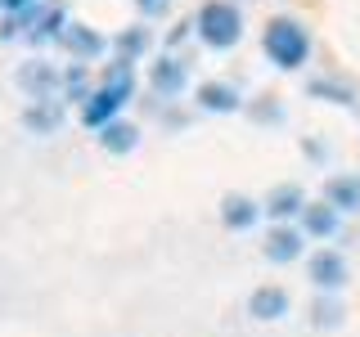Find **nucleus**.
Returning a JSON list of instances; mask_svg holds the SVG:
<instances>
[{"label":"nucleus","mask_w":360,"mask_h":337,"mask_svg":"<svg viewBox=\"0 0 360 337\" xmlns=\"http://www.w3.org/2000/svg\"><path fill=\"white\" fill-rule=\"evenodd\" d=\"M262 50H266V59L275 67L292 72V67H302L311 59V32L302 27L297 18H270L266 37H262Z\"/></svg>","instance_id":"obj_1"},{"label":"nucleus","mask_w":360,"mask_h":337,"mask_svg":"<svg viewBox=\"0 0 360 337\" xmlns=\"http://www.w3.org/2000/svg\"><path fill=\"white\" fill-rule=\"evenodd\" d=\"M194 27H198V41L207 45V50H234L239 37H243V14L230 0H207V5L198 9Z\"/></svg>","instance_id":"obj_2"},{"label":"nucleus","mask_w":360,"mask_h":337,"mask_svg":"<svg viewBox=\"0 0 360 337\" xmlns=\"http://www.w3.org/2000/svg\"><path fill=\"white\" fill-rule=\"evenodd\" d=\"M131 99V67L122 63V67H112L108 72V81L95 90V95H86V104H82V121L86 126H108L112 117H117V108Z\"/></svg>","instance_id":"obj_3"},{"label":"nucleus","mask_w":360,"mask_h":337,"mask_svg":"<svg viewBox=\"0 0 360 337\" xmlns=\"http://www.w3.org/2000/svg\"><path fill=\"white\" fill-rule=\"evenodd\" d=\"M307 275H311V284L320 292H338L347 284V256L333 252V247H320V252L307 261Z\"/></svg>","instance_id":"obj_4"},{"label":"nucleus","mask_w":360,"mask_h":337,"mask_svg":"<svg viewBox=\"0 0 360 337\" xmlns=\"http://www.w3.org/2000/svg\"><path fill=\"white\" fill-rule=\"evenodd\" d=\"M302 247H307V234H302L297 225H275V230L266 234L262 252H266V261L288 265V261H297V256H302Z\"/></svg>","instance_id":"obj_5"},{"label":"nucleus","mask_w":360,"mask_h":337,"mask_svg":"<svg viewBox=\"0 0 360 337\" xmlns=\"http://www.w3.org/2000/svg\"><path fill=\"white\" fill-rule=\"evenodd\" d=\"M257 220H262V202H252L248 194H230L221 202V225H225V230L243 234V230H252Z\"/></svg>","instance_id":"obj_6"},{"label":"nucleus","mask_w":360,"mask_h":337,"mask_svg":"<svg viewBox=\"0 0 360 337\" xmlns=\"http://www.w3.org/2000/svg\"><path fill=\"white\" fill-rule=\"evenodd\" d=\"M262 211H266V216H275L279 225H288L292 216L307 211V194H302L297 185H279V189H270V198L262 202Z\"/></svg>","instance_id":"obj_7"},{"label":"nucleus","mask_w":360,"mask_h":337,"mask_svg":"<svg viewBox=\"0 0 360 337\" xmlns=\"http://www.w3.org/2000/svg\"><path fill=\"white\" fill-rule=\"evenodd\" d=\"M18 86L27 90L32 99H54V90L63 86V77L54 72L50 63H27V67H22V72H18Z\"/></svg>","instance_id":"obj_8"},{"label":"nucleus","mask_w":360,"mask_h":337,"mask_svg":"<svg viewBox=\"0 0 360 337\" xmlns=\"http://www.w3.org/2000/svg\"><path fill=\"white\" fill-rule=\"evenodd\" d=\"M338 225H342V211H333L329 202H307V211H302V234H311V239H333Z\"/></svg>","instance_id":"obj_9"},{"label":"nucleus","mask_w":360,"mask_h":337,"mask_svg":"<svg viewBox=\"0 0 360 337\" xmlns=\"http://www.w3.org/2000/svg\"><path fill=\"white\" fill-rule=\"evenodd\" d=\"M248 315H252V319H284V315H288V292L284 288H257L252 292V297H248Z\"/></svg>","instance_id":"obj_10"},{"label":"nucleus","mask_w":360,"mask_h":337,"mask_svg":"<svg viewBox=\"0 0 360 337\" xmlns=\"http://www.w3.org/2000/svg\"><path fill=\"white\" fill-rule=\"evenodd\" d=\"M59 121H63L59 99H37V104L22 112V126H27L32 135H54V131H59Z\"/></svg>","instance_id":"obj_11"},{"label":"nucleus","mask_w":360,"mask_h":337,"mask_svg":"<svg viewBox=\"0 0 360 337\" xmlns=\"http://www.w3.org/2000/svg\"><path fill=\"white\" fill-rule=\"evenodd\" d=\"M324 202H329L333 211H360V180L333 176L329 185H324Z\"/></svg>","instance_id":"obj_12"},{"label":"nucleus","mask_w":360,"mask_h":337,"mask_svg":"<svg viewBox=\"0 0 360 337\" xmlns=\"http://www.w3.org/2000/svg\"><path fill=\"white\" fill-rule=\"evenodd\" d=\"M99 144H104L108 153H131L135 144H140V131H135L131 121H108V126H99Z\"/></svg>","instance_id":"obj_13"},{"label":"nucleus","mask_w":360,"mask_h":337,"mask_svg":"<svg viewBox=\"0 0 360 337\" xmlns=\"http://www.w3.org/2000/svg\"><path fill=\"white\" fill-rule=\"evenodd\" d=\"M198 104L207 112H234L239 108V90L221 86V81H207V86H198Z\"/></svg>","instance_id":"obj_14"},{"label":"nucleus","mask_w":360,"mask_h":337,"mask_svg":"<svg viewBox=\"0 0 360 337\" xmlns=\"http://www.w3.org/2000/svg\"><path fill=\"white\" fill-rule=\"evenodd\" d=\"M63 45H68L72 54H82V59H95V54H104V37H95L90 27H82V22L63 27Z\"/></svg>","instance_id":"obj_15"},{"label":"nucleus","mask_w":360,"mask_h":337,"mask_svg":"<svg viewBox=\"0 0 360 337\" xmlns=\"http://www.w3.org/2000/svg\"><path fill=\"white\" fill-rule=\"evenodd\" d=\"M185 86V63L180 59H158L153 63V90L158 95H180Z\"/></svg>","instance_id":"obj_16"},{"label":"nucleus","mask_w":360,"mask_h":337,"mask_svg":"<svg viewBox=\"0 0 360 337\" xmlns=\"http://www.w3.org/2000/svg\"><path fill=\"white\" fill-rule=\"evenodd\" d=\"M311 324L315 329H338V324H342V301H338L333 292H324V297L311 306Z\"/></svg>","instance_id":"obj_17"},{"label":"nucleus","mask_w":360,"mask_h":337,"mask_svg":"<svg viewBox=\"0 0 360 337\" xmlns=\"http://www.w3.org/2000/svg\"><path fill=\"white\" fill-rule=\"evenodd\" d=\"M117 50H122V54H117V63H131V54H140V50H144V32H140V27L127 32V37L117 41Z\"/></svg>","instance_id":"obj_18"},{"label":"nucleus","mask_w":360,"mask_h":337,"mask_svg":"<svg viewBox=\"0 0 360 337\" xmlns=\"http://www.w3.org/2000/svg\"><path fill=\"white\" fill-rule=\"evenodd\" d=\"M63 86H68V95H72V99H86V67H72V72L63 77Z\"/></svg>","instance_id":"obj_19"},{"label":"nucleus","mask_w":360,"mask_h":337,"mask_svg":"<svg viewBox=\"0 0 360 337\" xmlns=\"http://www.w3.org/2000/svg\"><path fill=\"white\" fill-rule=\"evenodd\" d=\"M135 5H140V14H149V18H162L172 0H135Z\"/></svg>","instance_id":"obj_20"},{"label":"nucleus","mask_w":360,"mask_h":337,"mask_svg":"<svg viewBox=\"0 0 360 337\" xmlns=\"http://www.w3.org/2000/svg\"><path fill=\"white\" fill-rule=\"evenodd\" d=\"M311 95H333V104H352V95H347V90H338V86H311Z\"/></svg>","instance_id":"obj_21"},{"label":"nucleus","mask_w":360,"mask_h":337,"mask_svg":"<svg viewBox=\"0 0 360 337\" xmlns=\"http://www.w3.org/2000/svg\"><path fill=\"white\" fill-rule=\"evenodd\" d=\"M22 5H32V0H0V9H22Z\"/></svg>","instance_id":"obj_22"}]
</instances>
